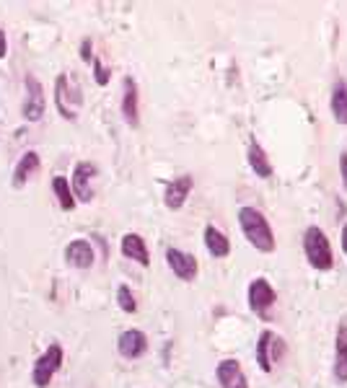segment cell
I'll use <instances>...</instances> for the list:
<instances>
[{
	"label": "cell",
	"mask_w": 347,
	"mask_h": 388,
	"mask_svg": "<svg viewBox=\"0 0 347 388\" xmlns=\"http://www.w3.org/2000/svg\"><path fill=\"white\" fill-rule=\"evenodd\" d=\"M238 226H241V233L249 241V246H254L256 251L262 254H272L275 246H277V238L272 233V226L267 223V217L259 212L256 208H238Z\"/></svg>",
	"instance_id": "cell-1"
},
{
	"label": "cell",
	"mask_w": 347,
	"mask_h": 388,
	"mask_svg": "<svg viewBox=\"0 0 347 388\" xmlns=\"http://www.w3.org/2000/svg\"><path fill=\"white\" fill-rule=\"evenodd\" d=\"M303 254L314 270L329 272L334 267V254H332V244H329L327 233L319 226H309L303 233Z\"/></svg>",
	"instance_id": "cell-2"
},
{
	"label": "cell",
	"mask_w": 347,
	"mask_h": 388,
	"mask_svg": "<svg viewBox=\"0 0 347 388\" xmlns=\"http://www.w3.org/2000/svg\"><path fill=\"white\" fill-rule=\"evenodd\" d=\"M63 347L57 342H52L49 347H47V352L42 355L37 360V365H34V371H31V380H34V386L37 388H47L49 386V380L55 378V373L63 368Z\"/></svg>",
	"instance_id": "cell-3"
},
{
	"label": "cell",
	"mask_w": 347,
	"mask_h": 388,
	"mask_svg": "<svg viewBox=\"0 0 347 388\" xmlns=\"http://www.w3.org/2000/svg\"><path fill=\"white\" fill-rule=\"evenodd\" d=\"M249 308L254 311L256 316L267 318V311L277 303V293H275V288L270 285V280H265V277H256V280H252V285H249Z\"/></svg>",
	"instance_id": "cell-4"
},
{
	"label": "cell",
	"mask_w": 347,
	"mask_h": 388,
	"mask_svg": "<svg viewBox=\"0 0 347 388\" xmlns=\"http://www.w3.org/2000/svg\"><path fill=\"white\" fill-rule=\"evenodd\" d=\"M26 99L21 104V114L26 122H39V119L45 117V109H47V101H45V88H42V83L34 78V75H26Z\"/></svg>",
	"instance_id": "cell-5"
},
{
	"label": "cell",
	"mask_w": 347,
	"mask_h": 388,
	"mask_svg": "<svg viewBox=\"0 0 347 388\" xmlns=\"http://www.w3.org/2000/svg\"><path fill=\"white\" fill-rule=\"evenodd\" d=\"M96 173H99V169H96L91 161L75 163L73 179H70V189H73L75 202H91V199H93L91 181H93V176H96Z\"/></svg>",
	"instance_id": "cell-6"
},
{
	"label": "cell",
	"mask_w": 347,
	"mask_h": 388,
	"mask_svg": "<svg viewBox=\"0 0 347 388\" xmlns=\"http://www.w3.org/2000/svg\"><path fill=\"white\" fill-rule=\"evenodd\" d=\"M166 264L171 267V272L184 282L197 280V272H200V264H197V256L182 251V249H166Z\"/></svg>",
	"instance_id": "cell-7"
},
{
	"label": "cell",
	"mask_w": 347,
	"mask_h": 388,
	"mask_svg": "<svg viewBox=\"0 0 347 388\" xmlns=\"http://www.w3.org/2000/svg\"><path fill=\"white\" fill-rule=\"evenodd\" d=\"M194 187V179L190 173H182V176H176L166 184V192H164V205L169 210H182L187 197H190V192Z\"/></svg>",
	"instance_id": "cell-8"
},
{
	"label": "cell",
	"mask_w": 347,
	"mask_h": 388,
	"mask_svg": "<svg viewBox=\"0 0 347 388\" xmlns=\"http://www.w3.org/2000/svg\"><path fill=\"white\" fill-rule=\"evenodd\" d=\"M122 117L130 127L140 125V93H137L135 78H125L122 81Z\"/></svg>",
	"instance_id": "cell-9"
},
{
	"label": "cell",
	"mask_w": 347,
	"mask_h": 388,
	"mask_svg": "<svg viewBox=\"0 0 347 388\" xmlns=\"http://www.w3.org/2000/svg\"><path fill=\"white\" fill-rule=\"evenodd\" d=\"M148 350V336L140 332V329H128L122 332L117 339V352L125 357V360H137L143 357Z\"/></svg>",
	"instance_id": "cell-10"
},
{
	"label": "cell",
	"mask_w": 347,
	"mask_h": 388,
	"mask_svg": "<svg viewBox=\"0 0 347 388\" xmlns=\"http://www.w3.org/2000/svg\"><path fill=\"white\" fill-rule=\"evenodd\" d=\"M215 378H218L220 388H249V378L241 362L238 360H220L215 368Z\"/></svg>",
	"instance_id": "cell-11"
},
{
	"label": "cell",
	"mask_w": 347,
	"mask_h": 388,
	"mask_svg": "<svg viewBox=\"0 0 347 388\" xmlns=\"http://www.w3.org/2000/svg\"><path fill=\"white\" fill-rule=\"evenodd\" d=\"M65 259L75 270H91L96 254H93V246L86 238H75V241L65 246Z\"/></svg>",
	"instance_id": "cell-12"
},
{
	"label": "cell",
	"mask_w": 347,
	"mask_h": 388,
	"mask_svg": "<svg viewBox=\"0 0 347 388\" xmlns=\"http://www.w3.org/2000/svg\"><path fill=\"white\" fill-rule=\"evenodd\" d=\"M119 249H122V254H125L128 259L137 262L140 267H148V264H151V254H148L146 238H143L140 233H125L122 235Z\"/></svg>",
	"instance_id": "cell-13"
},
{
	"label": "cell",
	"mask_w": 347,
	"mask_h": 388,
	"mask_svg": "<svg viewBox=\"0 0 347 388\" xmlns=\"http://www.w3.org/2000/svg\"><path fill=\"white\" fill-rule=\"evenodd\" d=\"M334 380L347 383V324L337 326V336H334Z\"/></svg>",
	"instance_id": "cell-14"
},
{
	"label": "cell",
	"mask_w": 347,
	"mask_h": 388,
	"mask_svg": "<svg viewBox=\"0 0 347 388\" xmlns=\"http://www.w3.org/2000/svg\"><path fill=\"white\" fill-rule=\"evenodd\" d=\"M205 249H208V254L210 256H215V259H223V256H229L231 254V241L229 235L223 233V231H218L215 226H205Z\"/></svg>",
	"instance_id": "cell-15"
},
{
	"label": "cell",
	"mask_w": 347,
	"mask_h": 388,
	"mask_svg": "<svg viewBox=\"0 0 347 388\" xmlns=\"http://www.w3.org/2000/svg\"><path fill=\"white\" fill-rule=\"evenodd\" d=\"M247 161H249V169H252L259 179H270V176H272V161H270V155L265 153V148L259 143L249 145Z\"/></svg>",
	"instance_id": "cell-16"
},
{
	"label": "cell",
	"mask_w": 347,
	"mask_h": 388,
	"mask_svg": "<svg viewBox=\"0 0 347 388\" xmlns=\"http://www.w3.org/2000/svg\"><path fill=\"white\" fill-rule=\"evenodd\" d=\"M39 169H42V158H39L37 150H29V153H24L21 155L19 166H16V171H13V187L21 189V187L29 181V176H31L34 171H39Z\"/></svg>",
	"instance_id": "cell-17"
},
{
	"label": "cell",
	"mask_w": 347,
	"mask_h": 388,
	"mask_svg": "<svg viewBox=\"0 0 347 388\" xmlns=\"http://www.w3.org/2000/svg\"><path fill=\"white\" fill-rule=\"evenodd\" d=\"M275 344H277V336L265 329L259 339H256V365H259V371L262 373H272V357H270V350H272Z\"/></svg>",
	"instance_id": "cell-18"
},
{
	"label": "cell",
	"mask_w": 347,
	"mask_h": 388,
	"mask_svg": "<svg viewBox=\"0 0 347 388\" xmlns=\"http://www.w3.org/2000/svg\"><path fill=\"white\" fill-rule=\"evenodd\" d=\"M329 107H332V114H334V122L337 125H347V83L339 78L332 88V99H329Z\"/></svg>",
	"instance_id": "cell-19"
},
{
	"label": "cell",
	"mask_w": 347,
	"mask_h": 388,
	"mask_svg": "<svg viewBox=\"0 0 347 388\" xmlns=\"http://www.w3.org/2000/svg\"><path fill=\"white\" fill-rule=\"evenodd\" d=\"M68 99H70V91H68V75H57V81H55V104H57V111L63 114L68 122H75V114L73 109L68 107Z\"/></svg>",
	"instance_id": "cell-20"
},
{
	"label": "cell",
	"mask_w": 347,
	"mask_h": 388,
	"mask_svg": "<svg viewBox=\"0 0 347 388\" xmlns=\"http://www.w3.org/2000/svg\"><path fill=\"white\" fill-rule=\"evenodd\" d=\"M52 192H55L57 202H60V208L65 212H70L75 208V197H73V189H70V181L65 179V176H55L52 179Z\"/></svg>",
	"instance_id": "cell-21"
},
{
	"label": "cell",
	"mask_w": 347,
	"mask_h": 388,
	"mask_svg": "<svg viewBox=\"0 0 347 388\" xmlns=\"http://www.w3.org/2000/svg\"><path fill=\"white\" fill-rule=\"evenodd\" d=\"M117 306L125 311V313H135L137 311V300L135 295H132V290L128 288V285H119L117 288Z\"/></svg>",
	"instance_id": "cell-22"
},
{
	"label": "cell",
	"mask_w": 347,
	"mask_h": 388,
	"mask_svg": "<svg viewBox=\"0 0 347 388\" xmlns=\"http://www.w3.org/2000/svg\"><path fill=\"white\" fill-rule=\"evenodd\" d=\"M109 78H111L109 68L101 63L99 57H93V81L99 83V86H107V83H109Z\"/></svg>",
	"instance_id": "cell-23"
},
{
	"label": "cell",
	"mask_w": 347,
	"mask_h": 388,
	"mask_svg": "<svg viewBox=\"0 0 347 388\" xmlns=\"http://www.w3.org/2000/svg\"><path fill=\"white\" fill-rule=\"evenodd\" d=\"M91 47H93L91 39H83V45H81V60H83V63H93V52H91Z\"/></svg>",
	"instance_id": "cell-24"
},
{
	"label": "cell",
	"mask_w": 347,
	"mask_h": 388,
	"mask_svg": "<svg viewBox=\"0 0 347 388\" xmlns=\"http://www.w3.org/2000/svg\"><path fill=\"white\" fill-rule=\"evenodd\" d=\"M339 176H342V187L347 192V150H342V155H339Z\"/></svg>",
	"instance_id": "cell-25"
},
{
	"label": "cell",
	"mask_w": 347,
	"mask_h": 388,
	"mask_svg": "<svg viewBox=\"0 0 347 388\" xmlns=\"http://www.w3.org/2000/svg\"><path fill=\"white\" fill-rule=\"evenodd\" d=\"M8 54V39H6V31L0 29V60Z\"/></svg>",
	"instance_id": "cell-26"
},
{
	"label": "cell",
	"mask_w": 347,
	"mask_h": 388,
	"mask_svg": "<svg viewBox=\"0 0 347 388\" xmlns=\"http://www.w3.org/2000/svg\"><path fill=\"white\" fill-rule=\"evenodd\" d=\"M339 244H342V251H345V256H347V223L342 226V233H339Z\"/></svg>",
	"instance_id": "cell-27"
}]
</instances>
